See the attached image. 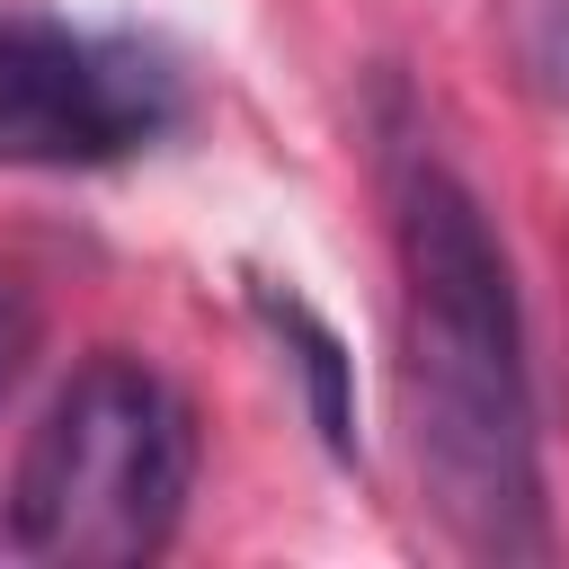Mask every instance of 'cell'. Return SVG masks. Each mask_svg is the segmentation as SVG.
<instances>
[{"label":"cell","instance_id":"5b68a950","mask_svg":"<svg viewBox=\"0 0 569 569\" xmlns=\"http://www.w3.org/2000/svg\"><path fill=\"white\" fill-rule=\"evenodd\" d=\"M498 27H507V62L533 98L569 107V0H498Z\"/></svg>","mask_w":569,"mask_h":569},{"label":"cell","instance_id":"277c9868","mask_svg":"<svg viewBox=\"0 0 569 569\" xmlns=\"http://www.w3.org/2000/svg\"><path fill=\"white\" fill-rule=\"evenodd\" d=\"M258 311L276 320V338L293 347V365H302V382H311L320 445H329V453H356V400H347V347H338V329H329L311 302L276 293V284H258Z\"/></svg>","mask_w":569,"mask_h":569},{"label":"cell","instance_id":"6da1fadb","mask_svg":"<svg viewBox=\"0 0 569 569\" xmlns=\"http://www.w3.org/2000/svg\"><path fill=\"white\" fill-rule=\"evenodd\" d=\"M391 249H400V418L409 462L471 560H542V436L516 267L489 231V204L436 160L400 151L391 169Z\"/></svg>","mask_w":569,"mask_h":569},{"label":"cell","instance_id":"3957f363","mask_svg":"<svg viewBox=\"0 0 569 569\" xmlns=\"http://www.w3.org/2000/svg\"><path fill=\"white\" fill-rule=\"evenodd\" d=\"M187 116L169 53L0 0V169H107Z\"/></svg>","mask_w":569,"mask_h":569},{"label":"cell","instance_id":"8992f818","mask_svg":"<svg viewBox=\"0 0 569 569\" xmlns=\"http://www.w3.org/2000/svg\"><path fill=\"white\" fill-rule=\"evenodd\" d=\"M27 356H36V302L18 293V276H0V391L27 373Z\"/></svg>","mask_w":569,"mask_h":569},{"label":"cell","instance_id":"7a4b0ae2","mask_svg":"<svg viewBox=\"0 0 569 569\" xmlns=\"http://www.w3.org/2000/svg\"><path fill=\"white\" fill-rule=\"evenodd\" d=\"M196 489V409L142 356H89L36 418L9 480V542L44 569L160 560Z\"/></svg>","mask_w":569,"mask_h":569}]
</instances>
